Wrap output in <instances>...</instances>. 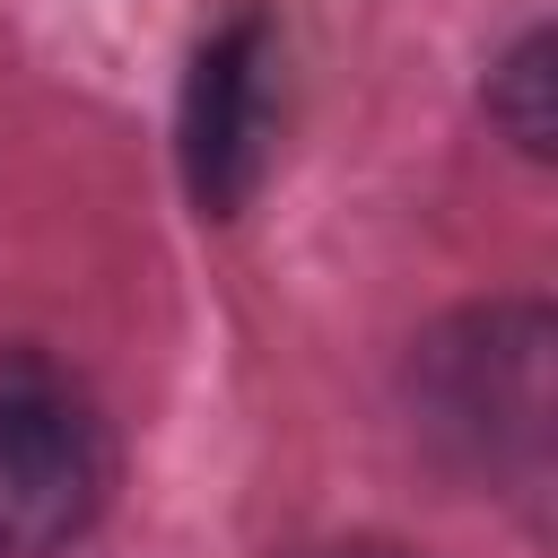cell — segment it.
<instances>
[{
  "instance_id": "6da1fadb",
  "label": "cell",
  "mask_w": 558,
  "mask_h": 558,
  "mask_svg": "<svg viewBox=\"0 0 558 558\" xmlns=\"http://www.w3.org/2000/svg\"><path fill=\"white\" fill-rule=\"evenodd\" d=\"M410 418L418 436L506 497L549 480V314L541 305H471L410 349Z\"/></svg>"
},
{
  "instance_id": "7a4b0ae2",
  "label": "cell",
  "mask_w": 558,
  "mask_h": 558,
  "mask_svg": "<svg viewBox=\"0 0 558 558\" xmlns=\"http://www.w3.org/2000/svg\"><path fill=\"white\" fill-rule=\"evenodd\" d=\"M105 497L113 427L96 392L44 349H0V558H61Z\"/></svg>"
},
{
  "instance_id": "3957f363",
  "label": "cell",
  "mask_w": 558,
  "mask_h": 558,
  "mask_svg": "<svg viewBox=\"0 0 558 558\" xmlns=\"http://www.w3.org/2000/svg\"><path fill=\"white\" fill-rule=\"evenodd\" d=\"M279 131V44L262 17H227L183 78V183L201 218H235L270 166Z\"/></svg>"
},
{
  "instance_id": "277c9868",
  "label": "cell",
  "mask_w": 558,
  "mask_h": 558,
  "mask_svg": "<svg viewBox=\"0 0 558 558\" xmlns=\"http://www.w3.org/2000/svg\"><path fill=\"white\" fill-rule=\"evenodd\" d=\"M480 105H488L497 140H514L523 157H549V26H523V35L497 52Z\"/></svg>"
},
{
  "instance_id": "5b68a950",
  "label": "cell",
  "mask_w": 558,
  "mask_h": 558,
  "mask_svg": "<svg viewBox=\"0 0 558 558\" xmlns=\"http://www.w3.org/2000/svg\"><path fill=\"white\" fill-rule=\"evenodd\" d=\"M296 558H410L392 541H323V549H296Z\"/></svg>"
}]
</instances>
